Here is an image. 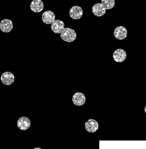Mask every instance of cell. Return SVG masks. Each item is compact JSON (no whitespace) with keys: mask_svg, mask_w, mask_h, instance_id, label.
Instances as JSON below:
<instances>
[{"mask_svg":"<svg viewBox=\"0 0 146 149\" xmlns=\"http://www.w3.org/2000/svg\"><path fill=\"white\" fill-rule=\"evenodd\" d=\"M83 14L82 9L78 6H74L69 12V15L72 18L74 19H80Z\"/></svg>","mask_w":146,"mask_h":149,"instance_id":"52a82bcc","label":"cell"},{"mask_svg":"<svg viewBox=\"0 0 146 149\" xmlns=\"http://www.w3.org/2000/svg\"><path fill=\"white\" fill-rule=\"evenodd\" d=\"M106 11V9L104 8L101 3H97L95 4L92 8L93 14L97 17H102L104 15Z\"/></svg>","mask_w":146,"mask_h":149,"instance_id":"7c38bea8","label":"cell"},{"mask_svg":"<svg viewBox=\"0 0 146 149\" xmlns=\"http://www.w3.org/2000/svg\"><path fill=\"white\" fill-rule=\"evenodd\" d=\"M145 113H146V107L145 108Z\"/></svg>","mask_w":146,"mask_h":149,"instance_id":"9a60e30c","label":"cell"},{"mask_svg":"<svg viewBox=\"0 0 146 149\" xmlns=\"http://www.w3.org/2000/svg\"><path fill=\"white\" fill-rule=\"evenodd\" d=\"M101 3L106 9L110 10L113 8L115 5V0H102Z\"/></svg>","mask_w":146,"mask_h":149,"instance_id":"5bb4252c","label":"cell"},{"mask_svg":"<svg viewBox=\"0 0 146 149\" xmlns=\"http://www.w3.org/2000/svg\"><path fill=\"white\" fill-rule=\"evenodd\" d=\"M15 75L9 72H6L1 75V80L2 83L5 85H10L15 81Z\"/></svg>","mask_w":146,"mask_h":149,"instance_id":"7a4b0ae2","label":"cell"},{"mask_svg":"<svg viewBox=\"0 0 146 149\" xmlns=\"http://www.w3.org/2000/svg\"><path fill=\"white\" fill-rule=\"evenodd\" d=\"M30 126L31 122L28 117H22L17 121V126L21 130H26L29 129Z\"/></svg>","mask_w":146,"mask_h":149,"instance_id":"5b68a950","label":"cell"},{"mask_svg":"<svg viewBox=\"0 0 146 149\" xmlns=\"http://www.w3.org/2000/svg\"><path fill=\"white\" fill-rule=\"evenodd\" d=\"M61 38L66 42H72L76 38V33L75 31L71 28H64L60 33Z\"/></svg>","mask_w":146,"mask_h":149,"instance_id":"6da1fadb","label":"cell"},{"mask_svg":"<svg viewBox=\"0 0 146 149\" xmlns=\"http://www.w3.org/2000/svg\"><path fill=\"white\" fill-rule=\"evenodd\" d=\"M65 28V24L64 22L60 20H55L51 24V29L52 31L56 33L59 34Z\"/></svg>","mask_w":146,"mask_h":149,"instance_id":"4fadbf2b","label":"cell"},{"mask_svg":"<svg viewBox=\"0 0 146 149\" xmlns=\"http://www.w3.org/2000/svg\"><path fill=\"white\" fill-rule=\"evenodd\" d=\"M99 127L98 122L94 119H88L85 123V129L88 133L96 132Z\"/></svg>","mask_w":146,"mask_h":149,"instance_id":"277c9868","label":"cell"},{"mask_svg":"<svg viewBox=\"0 0 146 149\" xmlns=\"http://www.w3.org/2000/svg\"><path fill=\"white\" fill-rule=\"evenodd\" d=\"M73 104L77 106H81L86 102V97L82 93H76L73 95L72 98Z\"/></svg>","mask_w":146,"mask_h":149,"instance_id":"3957f363","label":"cell"},{"mask_svg":"<svg viewBox=\"0 0 146 149\" xmlns=\"http://www.w3.org/2000/svg\"><path fill=\"white\" fill-rule=\"evenodd\" d=\"M113 58L117 62H122L124 61L127 57L126 52L122 49H117L113 53Z\"/></svg>","mask_w":146,"mask_h":149,"instance_id":"ba28073f","label":"cell"},{"mask_svg":"<svg viewBox=\"0 0 146 149\" xmlns=\"http://www.w3.org/2000/svg\"><path fill=\"white\" fill-rule=\"evenodd\" d=\"M42 19L44 23L47 25L51 24L56 20V15L52 11L47 10L42 14Z\"/></svg>","mask_w":146,"mask_h":149,"instance_id":"8fae6325","label":"cell"},{"mask_svg":"<svg viewBox=\"0 0 146 149\" xmlns=\"http://www.w3.org/2000/svg\"><path fill=\"white\" fill-rule=\"evenodd\" d=\"M13 28V24L12 21L5 19L0 22V30L3 33H9Z\"/></svg>","mask_w":146,"mask_h":149,"instance_id":"8992f818","label":"cell"},{"mask_svg":"<svg viewBox=\"0 0 146 149\" xmlns=\"http://www.w3.org/2000/svg\"><path fill=\"white\" fill-rule=\"evenodd\" d=\"M44 8V2L41 0H33L30 3V9L35 13L42 12Z\"/></svg>","mask_w":146,"mask_h":149,"instance_id":"30bf717a","label":"cell"},{"mask_svg":"<svg viewBox=\"0 0 146 149\" xmlns=\"http://www.w3.org/2000/svg\"><path fill=\"white\" fill-rule=\"evenodd\" d=\"M127 30L123 26H117L114 31L115 37L119 40H122L126 38L127 36Z\"/></svg>","mask_w":146,"mask_h":149,"instance_id":"9c48e42d","label":"cell"}]
</instances>
